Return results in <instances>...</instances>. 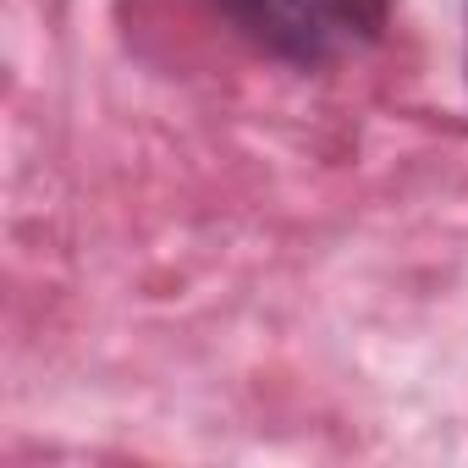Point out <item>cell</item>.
Wrapping results in <instances>:
<instances>
[{
	"label": "cell",
	"mask_w": 468,
	"mask_h": 468,
	"mask_svg": "<svg viewBox=\"0 0 468 468\" xmlns=\"http://www.w3.org/2000/svg\"><path fill=\"white\" fill-rule=\"evenodd\" d=\"M204 6L260 56L298 72L358 56L391 28V0H204Z\"/></svg>",
	"instance_id": "1"
}]
</instances>
